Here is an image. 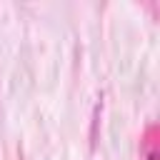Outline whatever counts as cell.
<instances>
[{
  "instance_id": "1",
  "label": "cell",
  "mask_w": 160,
  "mask_h": 160,
  "mask_svg": "<svg viewBox=\"0 0 160 160\" xmlns=\"http://www.w3.org/2000/svg\"><path fill=\"white\" fill-rule=\"evenodd\" d=\"M142 160H158V152H155V142H150L148 145V152H145V158Z\"/></svg>"
}]
</instances>
